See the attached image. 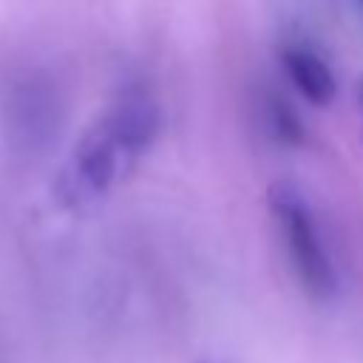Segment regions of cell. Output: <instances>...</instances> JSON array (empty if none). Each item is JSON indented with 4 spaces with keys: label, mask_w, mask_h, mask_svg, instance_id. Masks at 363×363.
<instances>
[{
    "label": "cell",
    "mask_w": 363,
    "mask_h": 363,
    "mask_svg": "<svg viewBox=\"0 0 363 363\" xmlns=\"http://www.w3.org/2000/svg\"><path fill=\"white\" fill-rule=\"evenodd\" d=\"M267 122H269V130L275 133L278 142H284V145H301L303 142V125L284 96L267 99Z\"/></svg>",
    "instance_id": "cell-4"
},
{
    "label": "cell",
    "mask_w": 363,
    "mask_h": 363,
    "mask_svg": "<svg viewBox=\"0 0 363 363\" xmlns=\"http://www.w3.org/2000/svg\"><path fill=\"white\" fill-rule=\"evenodd\" d=\"M360 3H363V0H360Z\"/></svg>",
    "instance_id": "cell-5"
},
{
    "label": "cell",
    "mask_w": 363,
    "mask_h": 363,
    "mask_svg": "<svg viewBox=\"0 0 363 363\" xmlns=\"http://www.w3.org/2000/svg\"><path fill=\"white\" fill-rule=\"evenodd\" d=\"M130 162H133V156L122 147V142L108 128V122L99 119L77 142L71 162L65 167V182L77 196L94 199V196H102L128 170Z\"/></svg>",
    "instance_id": "cell-2"
},
{
    "label": "cell",
    "mask_w": 363,
    "mask_h": 363,
    "mask_svg": "<svg viewBox=\"0 0 363 363\" xmlns=\"http://www.w3.org/2000/svg\"><path fill=\"white\" fill-rule=\"evenodd\" d=\"M284 68L295 88L315 105H329L335 99V77L326 68V62L303 48H289L284 51Z\"/></svg>",
    "instance_id": "cell-3"
},
{
    "label": "cell",
    "mask_w": 363,
    "mask_h": 363,
    "mask_svg": "<svg viewBox=\"0 0 363 363\" xmlns=\"http://www.w3.org/2000/svg\"><path fill=\"white\" fill-rule=\"evenodd\" d=\"M269 207L278 218L284 247H286V255L292 261V269H295L301 286L318 301L332 298L337 289L335 267L329 261V252L320 241L315 218H312L306 201L301 199V193L295 187L278 182L275 187H269Z\"/></svg>",
    "instance_id": "cell-1"
}]
</instances>
